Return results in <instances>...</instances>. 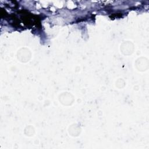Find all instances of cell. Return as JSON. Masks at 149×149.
<instances>
[{
  "label": "cell",
  "mask_w": 149,
  "mask_h": 149,
  "mask_svg": "<svg viewBox=\"0 0 149 149\" xmlns=\"http://www.w3.org/2000/svg\"><path fill=\"white\" fill-rule=\"evenodd\" d=\"M136 66L139 71H146L148 68V61L146 58H141L137 59Z\"/></svg>",
  "instance_id": "1"
},
{
  "label": "cell",
  "mask_w": 149,
  "mask_h": 149,
  "mask_svg": "<svg viewBox=\"0 0 149 149\" xmlns=\"http://www.w3.org/2000/svg\"><path fill=\"white\" fill-rule=\"evenodd\" d=\"M133 45L130 41H126L120 45V51L125 55H130L133 52Z\"/></svg>",
  "instance_id": "2"
},
{
  "label": "cell",
  "mask_w": 149,
  "mask_h": 149,
  "mask_svg": "<svg viewBox=\"0 0 149 149\" xmlns=\"http://www.w3.org/2000/svg\"><path fill=\"white\" fill-rule=\"evenodd\" d=\"M25 49H26L23 48L20 49L19 51V55H17L18 59H19L20 61L21 62H27L31 57L30 51L29 49H26V51H25Z\"/></svg>",
  "instance_id": "3"
}]
</instances>
